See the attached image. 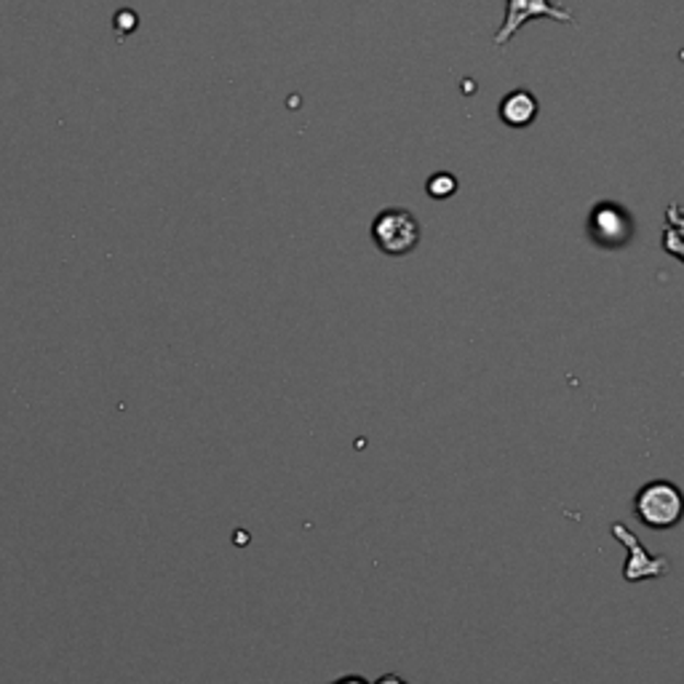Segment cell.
Wrapping results in <instances>:
<instances>
[{
	"label": "cell",
	"instance_id": "30bf717a",
	"mask_svg": "<svg viewBox=\"0 0 684 684\" xmlns=\"http://www.w3.org/2000/svg\"><path fill=\"white\" fill-rule=\"evenodd\" d=\"M375 684H407V682L401 680V676H396V674H385V676H380V680H377Z\"/></svg>",
	"mask_w": 684,
	"mask_h": 684
},
{
	"label": "cell",
	"instance_id": "8992f818",
	"mask_svg": "<svg viewBox=\"0 0 684 684\" xmlns=\"http://www.w3.org/2000/svg\"><path fill=\"white\" fill-rule=\"evenodd\" d=\"M537 110H540V105H537V96L533 91L513 89L500 100L498 115L509 128H527L535 124Z\"/></svg>",
	"mask_w": 684,
	"mask_h": 684
},
{
	"label": "cell",
	"instance_id": "ba28073f",
	"mask_svg": "<svg viewBox=\"0 0 684 684\" xmlns=\"http://www.w3.org/2000/svg\"><path fill=\"white\" fill-rule=\"evenodd\" d=\"M425 193L431 195L433 201L452 198V195L457 193V180H455V174H449V171H436V174H433L431 180L425 182Z\"/></svg>",
	"mask_w": 684,
	"mask_h": 684
},
{
	"label": "cell",
	"instance_id": "7a4b0ae2",
	"mask_svg": "<svg viewBox=\"0 0 684 684\" xmlns=\"http://www.w3.org/2000/svg\"><path fill=\"white\" fill-rule=\"evenodd\" d=\"M372 241L388 256H404L420 243V223L409 209H383L372 223Z\"/></svg>",
	"mask_w": 684,
	"mask_h": 684
},
{
	"label": "cell",
	"instance_id": "6da1fadb",
	"mask_svg": "<svg viewBox=\"0 0 684 684\" xmlns=\"http://www.w3.org/2000/svg\"><path fill=\"white\" fill-rule=\"evenodd\" d=\"M634 513L650 529H674L684 518V494L674 481L652 479L634 494Z\"/></svg>",
	"mask_w": 684,
	"mask_h": 684
},
{
	"label": "cell",
	"instance_id": "9c48e42d",
	"mask_svg": "<svg viewBox=\"0 0 684 684\" xmlns=\"http://www.w3.org/2000/svg\"><path fill=\"white\" fill-rule=\"evenodd\" d=\"M332 684H369L364 680V676H356V674H347V676H340V680H334Z\"/></svg>",
	"mask_w": 684,
	"mask_h": 684
},
{
	"label": "cell",
	"instance_id": "5b68a950",
	"mask_svg": "<svg viewBox=\"0 0 684 684\" xmlns=\"http://www.w3.org/2000/svg\"><path fill=\"white\" fill-rule=\"evenodd\" d=\"M613 537L628 551L626 565H623V580L626 583H645V580H658L669 572V559L665 556H652L641 546L637 533L626 527L623 522L613 524Z\"/></svg>",
	"mask_w": 684,
	"mask_h": 684
},
{
	"label": "cell",
	"instance_id": "277c9868",
	"mask_svg": "<svg viewBox=\"0 0 684 684\" xmlns=\"http://www.w3.org/2000/svg\"><path fill=\"white\" fill-rule=\"evenodd\" d=\"M589 238L598 249H623L634 238V217L615 201H602L589 214Z\"/></svg>",
	"mask_w": 684,
	"mask_h": 684
},
{
	"label": "cell",
	"instance_id": "52a82bcc",
	"mask_svg": "<svg viewBox=\"0 0 684 684\" xmlns=\"http://www.w3.org/2000/svg\"><path fill=\"white\" fill-rule=\"evenodd\" d=\"M663 249L684 262V206L680 204H669V209H665Z\"/></svg>",
	"mask_w": 684,
	"mask_h": 684
},
{
	"label": "cell",
	"instance_id": "3957f363",
	"mask_svg": "<svg viewBox=\"0 0 684 684\" xmlns=\"http://www.w3.org/2000/svg\"><path fill=\"white\" fill-rule=\"evenodd\" d=\"M554 20L575 24V14L567 11L565 5L554 3V0H505V20L494 33V46H505L518 30L533 20Z\"/></svg>",
	"mask_w": 684,
	"mask_h": 684
}]
</instances>
